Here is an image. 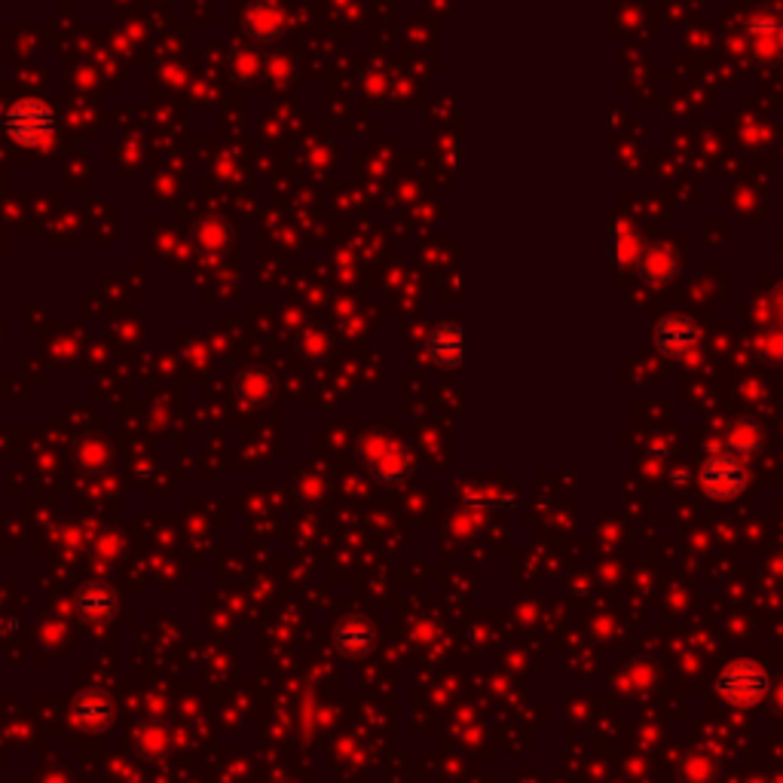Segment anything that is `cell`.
<instances>
[{
  "mask_svg": "<svg viewBox=\"0 0 783 783\" xmlns=\"http://www.w3.org/2000/svg\"><path fill=\"white\" fill-rule=\"evenodd\" d=\"M769 692V670L753 658H731L716 676V695L731 707H756Z\"/></svg>",
  "mask_w": 783,
  "mask_h": 783,
  "instance_id": "cell-1",
  "label": "cell"
},
{
  "mask_svg": "<svg viewBox=\"0 0 783 783\" xmlns=\"http://www.w3.org/2000/svg\"><path fill=\"white\" fill-rule=\"evenodd\" d=\"M56 111L43 99H19L3 114V132L19 147H41L56 135Z\"/></svg>",
  "mask_w": 783,
  "mask_h": 783,
  "instance_id": "cell-2",
  "label": "cell"
},
{
  "mask_svg": "<svg viewBox=\"0 0 783 783\" xmlns=\"http://www.w3.org/2000/svg\"><path fill=\"white\" fill-rule=\"evenodd\" d=\"M701 490L711 499L728 502L738 499L747 486V469H743L741 456L728 454V450H716L704 462H701Z\"/></svg>",
  "mask_w": 783,
  "mask_h": 783,
  "instance_id": "cell-3",
  "label": "cell"
},
{
  "mask_svg": "<svg viewBox=\"0 0 783 783\" xmlns=\"http://www.w3.org/2000/svg\"><path fill=\"white\" fill-rule=\"evenodd\" d=\"M426 353L438 368H462L466 365V353H469V334L459 322H441L428 331Z\"/></svg>",
  "mask_w": 783,
  "mask_h": 783,
  "instance_id": "cell-4",
  "label": "cell"
},
{
  "mask_svg": "<svg viewBox=\"0 0 783 783\" xmlns=\"http://www.w3.org/2000/svg\"><path fill=\"white\" fill-rule=\"evenodd\" d=\"M698 340L701 331L689 315H664L656 325V349L670 361H683Z\"/></svg>",
  "mask_w": 783,
  "mask_h": 783,
  "instance_id": "cell-5",
  "label": "cell"
},
{
  "mask_svg": "<svg viewBox=\"0 0 783 783\" xmlns=\"http://www.w3.org/2000/svg\"><path fill=\"white\" fill-rule=\"evenodd\" d=\"M373 646H377V630H373L371 618H365V615H349L334 630V649L343 658L371 656Z\"/></svg>",
  "mask_w": 783,
  "mask_h": 783,
  "instance_id": "cell-6",
  "label": "cell"
},
{
  "mask_svg": "<svg viewBox=\"0 0 783 783\" xmlns=\"http://www.w3.org/2000/svg\"><path fill=\"white\" fill-rule=\"evenodd\" d=\"M114 591H108L104 584H89L83 594L77 597L80 613H83L86 618H92V622H101V618H108V615L114 613Z\"/></svg>",
  "mask_w": 783,
  "mask_h": 783,
  "instance_id": "cell-7",
  "label": "cell"
},
{
  "mask_svg": "<svg viewBox=\"0 0 783 783\" xmlns=\"http://www.w3.org/2000/svg\"><path fill=\"white\" fill-rule=\"evenodd\" d=\"M728 454L735 456H750L756 454L759 447H762V428L756 426V423H738V426H731V432H728Z\"/></svg>",
  "mask_w": 783,
  "mask_h": 783,
  "instance_id": "cell-8",
  "label": "cell"
},
{
  "mask_svg": "<svg viewBox=\"0 0 783 783\" xmlns=\"http://www.w3.org/2000/svg\"><path fill=\"white\" fill-rule=\"evenodd\" d=\"M74 716H77V723H83V726H101V723L111 716V707H108V701L99 698V695H89V698H83L74 707Z\"/></svg>",
  "mask_w": 783,
  "mask_h": 783,
  "instance_id": "cell-9",
  "label": "cell"
}]
</instances>
